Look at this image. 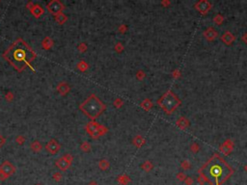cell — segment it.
Wrapping results in <instances>:
<instances>
[{
  "mask_svg": "<svg viewBox=\"0 0 247 185\" xmlns=\"http://www.w3.org/2000/svg\"><path fill=\"white\" fill-rule=\"evenodd\" d=\"M36 57V52L22 39L16 40L3 53V58L18 72L23 71L26 67H30L32 71H35L31 63Z\"/></svg>",
  "mask_w": 247,
  "mask_h": 185,
  "instance_id": "1",
  "label": "cell"
},
{
  "mask_svg": "<svg viewBox=\"0 0 247 185\" xmlns=\"http://www.w3.org/2000/svg\"><path fill=\"white\" fill-rule=\"evenodd\" d=\"M206 179L211 183L219 185L232 175V168L219 156L214 155L202 169Z\"/></svg>",
  "mask_w": 247,
  "mask_h": 185,
  "instance_id": "2",
  "label": "cell"
},
{
  "mask_svg": "<svg viewBox=\"0 0 247 185\" xmlns=\"http://www.w3.org/2000/svg\"><path fill=\"white\" fill-rule=\"evenodd\" d=\"M79 109L92 121L100 116L105 110V105L96 94H91L79 105Z\"/></svg>",
  "mask_w": 247,
  "mask_h": 185,
  "instance_id": "3",
  "label": "cell"
},
{
  "mask_svg": "<svg viewBox=\"0 0 247 185\" xmlns=\"http://www.w3.org/2000/svg\"><path fill=\"white\" fill-rule=\"evenodd\" d=\"M158 103L166 113L170 114L174 111L177 106L180 104V100L177 98L172 92H167L165 94H163L162 97L158 101Z\"/></svg>",
  "mask_w": 247,
  "mask_h": 185,
  "instance_id": "4",
  "label": "cell"
},
{
  "mask_svg": "<svg viewBox=\"0 0 247 185\" xmlns=\"http://www.w3.org/2000/svg\"><path fill=\"white\" fill-rule=\"evenodd\" d=\"M86 131H87V133L92 138L97 139L106 132V128L104 126L98 125L95 121H92L87 123V125H86Z\"/></svg>",
  "mask_w": 247,
  "mask_h": 185,
  "instance_id": "5",
  "label": "cell"
},
{
  "mask_svg": "<svg viewBox=\"0 0 247 185\" xmlns=\"http://www.w3.org/2000/svg\"><path fill=\"white\" fill-rule=\"evenodd\" d=\"M16 172V167L10 161H4L0 165V180L4 181L11 175H13Z\"/></svg>",
  "mask_w": 247,
  "mask_h": 185,
  "instance_id": "6",
  "label": "cell"
},
{
  "mask_svg": "<svg viewBox=\"0 0 247 185\" xmlns=\"http://www.w3.org/2000/svg\"><path fill=\"white\" fill-rule=\"evenodd\" d=\"M72 160H73L72 155L68 153V154H65L64 156H62V157L57 159L55 161V165L58 167V169L65 172L71 167Z\"/></svg>",
  "mask_w": 247,
  "mask_h": 185,
  "instance_id": "7",
  "label": "cell"
},
{
  "mask_svg": "<svg viewBox=\"0 0 247 185\" xmlns=\"http://www.w3.org/2000/svg\"><path fill=\"white\" fill-rule=\"evenodd\" d=\"M47 8L49 13L52 14L53 15L61 14L62 12L65 10L64 4L60 2L59 0H51V1L47 5Z\"/></svg>",
  "mask_w": 247,
  "mask_h": 185,
  "instance_id": "8",
  "label": "cell"
},
{
  "mask_svg": "<svg viewBox=\"0 0 247 185\" xmlns=\"http://www.w3.org/2000/svg\"><path fill=\"white\" fill-rule=\"evenodd\" d=\"M26 7L30 10L31 14L34 15L36 18H39L40 16H42L44 13L43 7L41 5H39V4H34L32 2H28Z\"/></svg>",
  "mask_w": 247,
  "mask_h": 185,
  "instance_id": "9",
  "label": "cell"
},
{
  "mask_svg": "<svg viewBox=\"0 0 247 185\" xmlns=\"http://www.w3.org/2000/svg\"><path fill=\"white\" fill-rule=\"evenodd\" d=\"M46 150L47 151L48 153H50V154H56L58 151L60 150V144L56 141V140L54 139H51L50 141H49L47 145H46Z\"/></svg>",
  "mask_w": 247,
  "mask_h": 185,
  "instance_id": "10",
  "label": "cell"
},
{
  "mask_svg": "<svg viewBox=\"0 0 247 185\" xmlns=\"http://www.w3.org/2000/svg\"><path fill=\"white\" fill-rule=\"evenodd\" d=\"M209 7H211V4L208 1H200L196 4V9H198L202 14L207 13L209 10Z\"/></svg>",
  "mask_w": 247,
  "mask_h": 185,
  "instance_id": "11",
  "label": "cell"
},
{
  "mask_svg": "<svg viewBox=\"0 0 247 185\" xmlns=\"http://www.w3.org/2000/svg\"><path fill=\"white\" fill-rule=\"evenodd\" d=\"M70 90H71V87H70L69 84L66 83V82H62V83H60L58 86H57V91L59 92L61 96H66V94L70 92Z\"/></svg>",
  "mask_w": 247,
  "mask_h": 185,
  "instance_id": "12",
  "label": "cell"
},
{
  "mask_svg": "<svg viewBox=\"0 0 247 185\" xmlns=\"http://www.w3.org/2000/svg\"><path fill=\"white\" fill-rule=\"evenodd\" d=\"M42 46L44 49H46V50H48V49H50L53 46V41L50 37H46V38L43 40Z\"/></svg>",
  "mask_w": 247,
  "mask_h": 185,
  "instance_id": "13",
  "label": "cell"
},
{
  "mask_svg": "<svg viewBox=\"0 0 247 185\" xmlns=\"http://www.w3.org/2000/svg\"><path fill=\"white\" fill-rule=\"evenodd\" d=\"M204 36L207 38L209 41L211 40H214L217 36V32L213 29V28H209V29L204 33Z\"/></svg>",
  "mask_w": 247,
  "mask_h": 185,
  "instance_id": "14",
  "label": "cell"
},
{
  "mask_svg": "<svg viewBox=\"0 0 247 185\" xmlns=\"http://www.w3.org/2000/svg\"><path fill=\"white\" fill-rule=\"evenodd\" d=\"M54 18H55V20H56V21L58 22L59 24H64L66 21H67V19H68L67 15H64L63 13H61V14H58V15H54Z\"/></svg>",
  "mask_w": 247,
  "mask_h": 185,
  "instance_id": "15",
  "label": "cell"
},
{
  "mask_svg": "<svg viewBox=\"0 0 247 185\" xmlns=\"http://www.w3.org/2000/svg\"><path fill=\"white\" fill-rule=\"evenodd\" d=\"M234 36L230 32H226L225 34L223 35V37H222V40H223V42H225L227 44L231 43L233 41H234Z\"/></svg>",
  "mask_w": 247,
  "mask_h": 185,
  "instance_id": "16",
  "label": "cell"
},
{
  "mask_svg": "<svg viewBox=\"0 0 247 185\" xmlns=\"http://www.w3.org/2000/svg\"><path fill=\"white\" fill-rule=\"evenodd\" d=\"M31 150H33L35 151V153H38V151H41L43 149V146H42V144H41L39 141H34L32 144H31Z\"/></svg>",
  "mask_w": 247,
  "mask_h": 185,
  "instance_id": "17",
  "label": "cell"
},
{
  "mask_svg": "<svg viewBox=\"0 0 247 185\" xmlns=\"http://www.w3.org/2000/svg\"><path fill=\"white\" fill-rule=\"evenodd\" d=\"M77 68L79 69L81 71H86V69H88V65L86 64L84 61H80L79 63H78V65H77Z\"/></svg>",
  "mask_w": 247,
  "mask_h": 185,
  "instance_id": "18",
  "label": "cell"
},
{
  "mask_svg": "<svg viewBox=\"0 0 247 185\" xmlns=\"http://www.w3.org/2000/svg\"><path fill=\"white\" fill-rule=\"evenodd\" d=\"M108 166H109V164H108L107 161H106V160H101V161H100V168L101 169L106 170Z\"/></svg>",
  "mask_w": 247,
  "mask_h": 185,
  "instance_id": "19",
  "label": "cell"
},
{
  "mask_svg": "<svg viewBox=\"0 0 247 185\" xmlns=\"http://www.w3.org/2000/svg\"><path fill=\"white\" fill-rule=\"evenodd\" d=\"M142 106H143V107L145 108V109L148 110V109H150V108L152 107V103H151V102H150L149 100H146L145 102H143V103H142Z\"/></svg>",
  "mask_w": 247,
  "mask_h": 185,
  "instance_id": "20",
  "label": "cell"
},
{
  "mask_svg": "<svg viewBox=\"0 0 247 185\" xmlns=\"http://www.w3.org/2000/svg\"><path fill=\"white\" fill-rule=\"evenodd\" d=\"M81 150L83 151H88L90 150V144L88 143H83L81 145Z\"/></svg>",
  "mask_w": 247,
  "mask_h": 185,
  "instance_id": "21",
  "label": "cell"
},
{
  "mask_svg": "<svg viewBox=\"0 0 247 185\" xmlns=\"http://www.w3.org/2000/svg\"><path fill=\"white\" fill-rule=\"evenodd\" d=\"M53 179H54L55 181H60L62 179V175L60 172H55V174L53 175Z\"/></svg>",
  "mask_w": 247,
  "mask_h": 185,
  "instance_id": "22",
  "label": "cell"
},
{
  "mask_svg": "<svg viewBox=\"0 0 247 185\" xmlns=\"http://www.w3.org/2000/svg\"><path fill=\"white\" fill-rule=\"evenodd\" d=\"M24 141H25V139H24L23 136H18L16 139V142L18 144V145H22V144L24 143Z\"/></svg>",
  "mask_w": 247,
  "mask_h": 185,
  "instance_id": "23",
  "label": "cell"
},
{
  "mask_svg": "<svg viewBox=\"0 0 247 185\" xmlns=\"http://www.w3.org/2000/svg\"><path fill=\"white\" fill-rule=\"evenodd\" d=\"M86 49H87V46H86L85 43H80L79 46H78V50L81 51V52H84Z\"/></svg>",
  "mask_w": 247,
  "mask_h": 185,
  "instance_id": "24",
  "label": "cell"
},
{
  "mask_svg": "<svg viewBox=\"0 0 247 185\" xmlns=\"http://www.w3.org/2000/svg\"><path fill=\"white\" fill-rule=\"evenodd\" d=\"M12 98H13V94H11V92H9L6 94V100L8 101H12Z\"/></svg>",
  "mask_w": 247,
  "mask_h": 185,
  "instance_id": "25",
  "label": "cell"
},
{
  "mask_svg": "<svg viewBox=\"0 0 247 185\" xmlns=\"http://www.w3.org/2000/svg\"><path fill=\"white\" fill-rule=\"evenodd\" d=\"M4 144H5V138H4L1 134H0V147H1Z\"/></svg>",
  "mask_w": 247,
  "mask_h": 185,
  "instance_id": "26",
  "label": "cell"
},
{
  "mask_svg": "<svg viewBox=\"0 0 247 185\" xmlns=\"http://www.w3.org/2000/svg\"><path fill=\"white\" fill-rule=\"evenodd\" d=\"M37 185H42V184H37Z\"/></svg>",
  "mask_w": 247,
  "mask_h": 185,
  "instance_id": "27",
  "label": "cell"
}]
</instances>
